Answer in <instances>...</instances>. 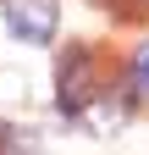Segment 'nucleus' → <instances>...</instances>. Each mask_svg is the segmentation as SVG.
Instances as JSON below:
<instances>
[{
    "label": "nucleus",
    "mask_w": 149,
    "mask_h": 155,
    "mask_svg": "<svg viewBox=\"0 0 149 155\" xmlns=\"http://www.w3.org/2000/svg\"><path fill=\"white\" fill-rule=\"evenodd\" d=\"M55 83H61V111H83V105L100 94L94 55H88V50H66V55H61V72H55Z\"/></svg>",
    "instance_id": "f257e3e1"
},
{
    "label": "nucleus",
    "mask_w": 149,
    "mask_h": 155,
    "mask_svg": "<svg viewBox=\"0 0 149 155\" xmlns=\"http://www.w3.org/2000/svg\"><path fill=\"white\" fill-rule=\"evenodd\" d=\"M55 22H61L55 0H11V6H6V28H11L17 39H28V45L55 39Z\"/></svg>",
    "instance_id": "f03ea898"
},
{
    "label": "nucleus",
    "mask_w": 149,
    "mask_h": 155,
    "mask_svg": "<svg viewBox=\"0 0 149 155\" xmlns=\"http://www.w3.org/2000/svg\"><path fill=\"white\" fill-rule=\"evenodd\" d=\"M133 78H138V89L149 94V45H138V55H133Z\"/></svg>",
    "instance_id": "7ed1b4c3"
}]
</instances>
